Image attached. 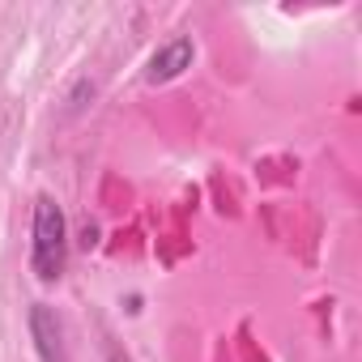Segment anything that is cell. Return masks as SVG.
I'll return each instance as SVG.
<instances>
[{
  "label": "cell",
  "instance_id": "3",
  "mask_svg": "<svg viewBox=\"0 0 362 362\" xmlns=\"http://www.w3.org/2000/svg\"><path fill=\"white\" fill-rule=\"evenodd\" d=\"M30 337H35V349L43 362H64V345H60V320L47 303H35L30 307Z\"/></svg>",
  "mask_w": 362,
  "mask_h": 362
},
{
  "label": "cell",
  "instance_id": "4",
  "mask_svg": "<svg viewBox=\"0 0 362 362\" xmlns=\"http://www.w3.org/2000/svg\"><path fill=\"white\" fill-rule=\"evenodd\" d=\"M111 362H132V358H128V354H119V349H115V354H111Z\"/></svg>",
  "mask_w": 362,
  "mask_h": 362
},
{
  "label": "cell",
  "instance_id": "2",
  "mask_svg": "<svg viewBox=\"0 0 362 362\" xmlns=\"http://www.w3.org/2000/svg\"><path fill=\"white\" fill-rule=\"evenodd\" d=\"M192 60H197V43H192L188 35H179V39L162 43V47L149 56V64H145V81H149V86L175 81L184 69H192Z\"/></svg>",
  "mask_w": 362,
  "mask_h": 362
},
{
  "label": "cell",
  "instance_id": "1",
  "mask_svg": "<svg viewBox=\"0 0 362 362\" xmlns=\"http://www.w3.org/2000/svg\"><path fill=\"white\" fill-rule=\"evenodd\" d=\"M69 264V222L56 197H39L35 201V222H30V269L39 281H60Z\"/></svg>",
  "mask_w": 362,
  "mask_h": 362
}]
</instances>
